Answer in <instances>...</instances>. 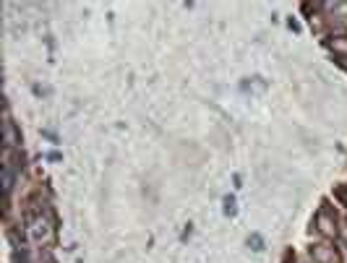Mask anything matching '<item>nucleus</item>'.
I'll return each mask as SVG.
<instances>
[{
    "instance_id": "8",
    "label": "nucleus",
    "mask_w": 347,
    "mask_h": 263,
    "mask_svg": "<svg viewBox=\"0 0 347 263\" xmlns=\"http://www.w3.org/2000/svg\"><path fill=\"white\" fill-rule=\"evenodd\" d=\"M222 211H225V216H235L237 214V203H235V195H225L222 198Z\"/></svg>"
},
{
    "instance_id": "11",
    "label": "nucleus",
    "mask_w": 347,
    "mask_h": 263,
    "mask_svg": "<svg viewBox=\"0 0 347 263\" xmlns=\"http://www.w3.org/2000/svg\"><path fill=\"white\" fill-rule=\"evenodd\" d=\"M47 159H50V162H63V154H60V151H50Z\"/></svg>"
},
{
    "instance_id": "7",
    "label": "nucleus",
    "mask_w": 347,
    "mask_h": 263,
    "mask_svg": "<svg viewBox=\"0 0 347 263\" xmlns=\"http://www.w3.org/2000/svg\"><path fill=\"white\" fill-rule=\"evenodd\" d=\"M248 248H251L253 253H261V250L266 248V243H264V237L258 235V232H251V235H248Z\"/></svg>"
},
{
    "instance_id": "9",
    "label": "nucleus",
    "mask_w": 347,
    "mask_h": 263,
    "mask_svg": "<svg viewBox=\"0 0 347 263\" xmlns=\"http://www.w3.org/2000/svg\"><path fill=\"white\" fill-rule=\"evenodd\" d=\"M332 195H334V201H339L342 206H347V185H344V183H339V185H334V190H332Z\"/></svg>"
},
{
    "instance_id": "2",
    "label": "nucleus",
    "mask_w": 347,
    "mask_h": 263,
    "mask_svg": "<svg viewBox=\"0 0 347 263\" xmlns=\"http://www.w3.org/2000/svg\"><path fill=\"white\" fill-rule=\"evenodd\" d=\"M313 227L321 237H327V240H334L339 237V222H337V214L332 209H327V203H324L313 219Z\"/></svg>"
},
{
    "instance_id": "12",
    "label": "nucleus",
    "mask_w": 347,
    "mask_h": 263,
    "mask_svg": "<svg viewBox=\"0 0 347 263\" xmlns=\"http://www.w3.org/2000/svg\"><path fill=\"white\" fill-rule=\"evenodd\" d=\"M287 26H290L292 32H300V24H298V21H295L292 16H290V21H287Z\"/></svg>"
},
{
    "instance_id": "6",
    "label": "nucleus",
    "mask_w": 347,
    "mask_h": 263,
    "mask_svg": "<svg viewBox=\"0 0 347 263\" xmlns=\"http://www.w3.org/2000/svg\"><path fill=\"white\" fill-rule=\"evenodd\" d=\"M0 178H3V193H6V201H8V195H11V190H13L16 172H13L11 167H6V164H3V174H0Z\"/></svg>"
},
{
    "instance_id": "5",
    "label": "nucleus",
    "mask_w": 347,
    "mask_h": 263,
    "mask_svg": "<svg viewBox=\"0 0 347 263\" xmlns=\"http://www.w3.org/2000/svg\"><path fill=\"white\" fill-rule=\"evenodd\" d=\"M337 57H342V60H347V34H339V37H329L327 42H324Z\"/></svg>"
},
{
    "instance_id": "10",
    "label": "nucleus",
    "mask_w": 347,
    "mask_h": 263,
    "mask_svg": "<svg viewBox=\"0 0 347 263\" xmlns=\"http://www.w3.org/2000/svg\"><path fill=\"white\" fill-rule=\"evenodd\" d=\"M13 263H29L24 250H13Z\"/></svg>"
},
{
    "instance_id": "4",
    "label": "nucleus",
    "mask_w": 347,
    "mask_h": 263,
    "mask_svg": "<svg viewBox=\"0 0 347 263\" xmlns=\"http://www.w3.org/2000/svg\"><path fill=\"white\" fill-rule=\"evenodd\" d=\"M3 146L11 149V151L21 149V133H18V128H16V123L11 120L8 112H6V123H3Z\"/></svg>"
},
{
    "instance_id": "1",
    "label": "nucleus",
    "mask_w": 347,
    "mask_h": 263,
    "mask_svg": "<svg viewBox=\"0 0 347 263\" xmlns=\"http://www.w3.org/2000/svg\"><path fill=\"white\" fill-rule=\"evenodd\" d=\"M26 229H29V237L34 240L37 245H50L55 240V216L47 211V214H26Z\"/></svg>"
},
{
    "instance_id": "3",
    "label": "nucleus",
    "mask_w": 347,
    "mask_h": 263,
    "mask_svg": "<svg viewBox=\"0 0 347 263\" xmlns=\"http://www.w3.org/2000/svg\"><path fill=\"white\" fill-rule=\"evenodd\" d=\"M308 255L313 263H344L342 260V253L334 243H316L308 248Z\"/></svg>"
}]
</instances>
